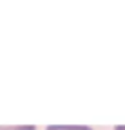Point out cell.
<instances>
[{
  "mask_svg": "<svg viewBox=\"0 0 125 130\" xmlns=\"http://www.w3.org/2000/svg\"><path fill=\"white\" fill-rule=\"evenodd\" d=\"M114 130H125V125H118V126H116Z\"/></svg>",
  "mask_w": 125,
  "mask_h": 130,
  "instance_id": "3957f363",
  "label": "cell"
},
{
  "mask_svg": "<svg viewBox=\"0 0 125 130\" xmlns=\"http://www.w3.org/2000/svg\"><path fill=\"white\" fill-rule=\"evenodd\" d=\"M0 130H36L33 125H24V126H0Z\"/></svg>",
  "mask_w": 125,
  "mask_h": 130,
  "instance_id": "7a4b0ae2",
  "label": "cell"
},
{
  "mask_svg": "<svg viewBox=\"0 0 125 130\" xmlns=\"http://www.w3.org/2000/svg\"><path fill=\"white\" fill-rule=\"evenodd\" d=\"M47 130H92L89 126H78V125H51Z\"/></svg>",
  "mask_w": 125,
  "mask_h": 130,
  "instance_id": "6da1fadb",
  "label": "cell"
}]
</instances>
